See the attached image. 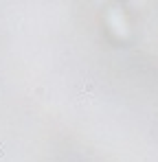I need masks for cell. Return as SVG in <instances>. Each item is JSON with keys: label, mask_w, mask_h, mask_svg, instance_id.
Returning <instances> with one entry per match:
<instances>
[{"label": "cell", "mask_w": 158, "mask_h": 162, "mask_svg": "<svg viewBox=\"0 0 158 162\" xmlns=\"http://www.w3.org/2000/svg\"><path fill=\"white\" fill-rule=\"evenodd\" d=\"M2 156H5V151H2V147H0V158H2Z\"/></svg>", "instance_id": "1"}]
</instances>
